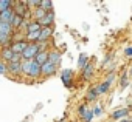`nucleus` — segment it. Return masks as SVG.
<instances>
[{
	"label": "nucleus",
	"instance_id": "obj_1",
	"mask_svg": "<svg viewBox=\"0 0 132 122\" xmlns=\"http://www.w3.org/2000/svg\"><path fill=\"white\" fill-rule=\"evenodd\" d=\"M40 51H42V49H40V45H39V43H30L28 48H27V51L22 54V59H23V60H34L36 56H37Z\"/></svg>",
	"mask_w": 132,
	"mask_h": 122
},
{
	"label": "nucleus",
	"instance_id": "obj_2",
	"mask_svg": "<svg viewBox=\"0 0 132 122\" xmlns=\"http://www.w3.org/2000/svg\"><path fill=\"white\" fill-rule=\"evenodd\" d=\"M27 76L31 77V79L40 77V76H42V65H39L36 60H31V65H30V70H28Z\"/></svg>",
	"mask_w": 132,
	"mask_h": 122
},
{
	"label": "nucleus",
	"instance_id": "obj_3",
	"mask_svg": "<svg viewBox=\"0 0 132 122\" xmlns=\"http://www.w3.org/2000/svg\"><path fill=\"white\" fill-rule=\"evenodd\" d=\"M28 45H30V42L28 40H17V42H14L13 43V51L16 53V54H23L25 51H27V48H28Z\"/></svg>",
	"mask_w": 132,
	"mask_h": 122
},
{
	"label": "nucleus",
	"instance_id": "obj_4",
	"mask_svg": "<svg viewBox=\"0 0 132 122\" xmlns=\"http://www.w3.org/2000/svg\"><path fill=\"white\" fill-rule=\"evenodd\" d=\"M61 80L64 82V85L70 88L72 87V82H73V70L67 68V70H62V74H61Z\"/></svg>",
	"mask_w": 132,
	"mask_h": 122
},
{
	"label": "nucleus",
	"instance_id": "obj_5",
	"mask_svg": "<svg viewBox=\"0 0 132 122\" xmlns=\"http://www.w3.org/2000/svg\"><path fill=\"white\" fill-rule=\"evenodd\" d=\"M13 25L0 22V37H13Z\"/></svg>",
	"mask_w": 132,
	"mask_h": 122
},
{
	"label": "nucleus",
	"instance_id": "obj_6",
	"mask_svg": "<svg viewBox=\"0 0 132 122\" xmlns=\"http://www.w3.org/2000/svg\"><path fill=\"white\" fill-rule=\"evenodd\" d=\"M14 16H16L14 8L13 9H8L5 13H0V22H2V23H11L13 19H14Z\"/></svg>",
	"mask_w": 132,
	"mask_h": 122
},
{
	"label": "nucleus",
	"instance_id": "obj_7",
	"mask_svg": "<svg viewBox=\"0 0 132 122\" xmlns=\"http://www.w3.org/2000/svg\"><path fill=\"white\" fill-rule=\"evenodd\" d=\"M56 65H53L51 62H47L45 65H42V76H45V77H48V76H53L54 73H56Z\"/></svg>",
	"mask_w": 132,
	"mask_h": 122
},
{
	"label": "nucleus",
	"instance_id": "obj_8",
	"mask_svg": "<svg viewBox=\"0 0 132 122\" xmlns=\"http://www.w3.org/2000/svg\"><path fill=\"white\" fill-rule=\"evenodd\" d=\"M27 9H28V3H27V2H19V3H16V5H14V13H16L17 16L25 17Z\"/></svg>",
	"mask_w": 132,
	"mask_h": 122
},
{
	"label": "nucleus",
	"instance_id": "obj_9",
	"mask_svg": "<svg viewBox=\"0 0 132 122\" xmlns=\"http://www.w3.org/2000/svg\"><path fill=\"white\" fill-rule=\"evenodd\" d=\"M48 59H50V51H47V49H44V51H40L37 56H36V62L39 64V65H45L47 62H48Z\"/></svg>",
	"mask_w": 132,
	"mask_h": 122
},
{
	"label": "nucleus",
	"instance_id": "obj_10",
	"mask_svg": "<svg viewBox=\"0 0 132 122\" xmlns=\"http://www.w3.org/2000/svg\"><path fill=\"white\" fill-rule=\"evenodd\" d=\"M8 70H10V73L13 76L23 73L22 71V60H20V62H11V64H8Z\"/></svg>",
	"mask_w": 132,
	"mask_h": 122
},
{
	"label": "nucleus",
	"instance_id": "obj_11",
	"mask_svg": "<svg viewBox=\"0 0 132 122\" xmlns=\"http://www.w3.org/2000/svg\"><path fill=\"white\" fill-rule=\"evenodd\" d=\"M61 59H62V54L57 51V49H51L50 51V59H48V62H51L53 65H59V62H61Z\"/></svg>",
	"mask_w": 132,
	"mask_h": 122
},
{
	"label": "nucleus",
	"instance_id": "obj_12",
	"mask_svg": "<svg viewBox=\"0 0 132 122\" xmlns=\"http://www.w3.org/2000/svg\"><path fill=\"white\" fill-rule=\"evenodd\" d=\"M54 22V13L51 11V13H47V16L42 19V20H39V23H40V26L42 28H47V26H51V23Z\"/></svg>",
	"mask_w": 132,
	"mask_h": 122
},
{
	"label": "nucleus",
	"instance_id": "obj_13",
	"mask_svg": "<svg viewBox=\"0 0 132 122\" xmlns=\"http://www.w3.org/2000/svg\"><path fill=\"white\" fill-rule=\"evenodd\" d=\"M53 34V29H51V26H47V28H42V31H40V37H39V42L37 43H45L48 39H50V36Z\"/></svg>",
	"mask_w": 132,
	"mask_h": 122
},
{
	"label": "nucleus",
	"instance_id": "obj_14",
	"mask_svg": "<svg viewBox=\"0 0 132 122\" xmlns=\"http://www.w3.org/2000/svg\"><path fill=\"white\" fill-rule=\"evenodd\" d=\"M14 2H11V0H0V13H5L8 9H13L14 8Z\"/></svg>",
	"mask_w": 132,
	"mask_h": 122
},
{
	"label": "nucleus",
	"instance_id": "obj_15",
	"mask_svg": "<svg viewBox=\"0 0 132 122\" xmlns=\"http://www.w3.org/2000/svg\"><path fill=\"white\" fill-rule=\"evenodd\" d=\"M127 113H129V108H121V110H117V111H113L112 113V119H115V120H118V119H123V117H126L127 116Z\"/></svg>",
	"mask_w": 132,
	"mask_h": 122
},
{
	"label": "nucleus",
	"instance_id": "obj_16",
	"mask_svg": "<svg viewBox=\"0 0 132 122\" xmlns=\"http://www.w3.org/2000/svg\"><path fill=\"white\" fill-rule=\"evenodd\" d=\"M40 29H42L40 23H39L37 20H33V22H30V26L27 28V34H30V33H36V31H40Z\"/></svg>",
	"mask_w": 132,
	"mask_h": 122
},
{
	"label": "nucleus",
	"instance_id": "obj_17",
	"mask_svg": "<svg viewBox=\"0 0 132 122\" xmlns=\"http://www.w3.org/2000/svg\"><path fill=\"white\" fill-rule=\"evenodd\" d=\"M23 22H25V17L16 14L14 19H13V22H11V25H13V28H19V26H23Z\"/></svg>",
	"mask_w": 132,
	"mask_h": 122
},
{
	"label": "nucleus",
	"instance_id": "obj_18",
	"mask_svg": "<svg viewBox=\"0 0 132 122\" xmlns=\"http://www.w3.org/2000/svg\"><path fill=\"white\" fill-rule=\"evenodd\" d=\"M42 31V29H40ZM40 31H36V33H30L27 34V40L31 42V43H37L39 42V37H40Z\"/></svg>",
	"mask_w": 132,
	"mask_h": 122
},
{
	"label": "nucleus",
	"instance_id": "obj_19",
	"mask_svg": "<svg viewBox=\"0 0 132 122\" xmlns=\"http://www.w3.org/2000/svg\"><path fill=\"white\" fill-rule=\"evenodd\" d=\"M87 65H89V57H87V54H84V53H82V54L79 56V60H78V67L84 70Z\"/></svg>",
	"mask_w": 132,
	"mask_h": 122
},
{
	"label": "nucleus",
	"instance_id": "obj_20",
	"mask_svg": "<svg viewBox=\"0 0 132 122\" xmlns=\"http://www.w3.org/2000/svg\"><path fill=\"white\" fill-rule=\"evenodd\" d=\"M92 74H93V65L89 62V65L82 70V77H84V79H90Z\"/></svg>",
	"mask_w": 132,
	"mask_h": 122
},
{
	"label": "nucleus",
	"instance_id": "obj_21",
	"mask_svg": "<svg viewBox=\"0 0 132 122\" xmlns=\"http://www.w3.org/2000/svg\"><path fill=\"white\" fill-rule=\"evenodd\" d=\"M109 87H110V82H107V80H104L103 84H100V85L96 87V91H98V94H104V93L109 90Z\"/></svg>",
	"mask_w": 132,
	"mask_h": 122
},
{
	"label": "nucleus",
	"instance_id": "obj_22",
	"mask_svg": "<svg viewBox=\"0 0 132 122\" xmlns=\"http://www.w3.org/2000/svg\"><path fill=\"white\" fill-rule=\"evenodd\" d=\"M45 16H47V13H45L42 8H36V9H34V20L39 22V20H42Z\"/></svg>",
	"mask_w": 132,
	"mask_h": 122
},
{
	"label": "nucleus",
	"instance_id": "obj_23",
	"mask_svg": "<svg viewBox=\"0 0 132 122\" xmlns=\"http://www.w3.org/2000/svg\"><path fill=\"white\" fill-rule=\"evenodd\" d=\"M40 8H42L45 13H51V11H53V9H51V8H53V2H50V0H44V2L40 3Z\"/></svg>",
	"mask_w": 132,
	"mask_h": 122
},
{
	"label": "nucleus",
	"instance_id": "obj_24",
	"mask_svg": "<svg viewBox=\"0 0 132 122\" xmlns=\"http://www.w3.org/2000/svg\"><path fill=\"white\" fill-rule=\"evenodd\" d=\"M93 116H95V113H93V110H87L81 117H82V120L84 122H90L92 119H93Z\"/></svg>",
	"mask_w": 132,
	"mask_h": 122
},
{
	"label": "nucleus",
	"instance_id": "obj_25",
	"mask_svg": "<svg viewBox=\"0 0 132 122\" xmlns=\"http://www.w3.org/2000/svg\"><path fill=\"white\" fill-rule=\"evenodd\" d=\"M98 96H100V94H98V91H96V87H95V88H92V90L87 93V100H95Z\"/></svg>",
	"mask_w": 132,
	"mask_h": 122
},
{
	"label": "nucleus",
	"instance_id": "obj_26",
	"mask_svg": "<svg viewBox=\"0 0 132 122\" xmlns=\"http://www.w3.org/2000/svg\"><path fill=\"white\" fill-rule=\"evenodd\" d=\"M6 71H8V64L6 62H2V64H0V73L6 74Z\"/></svg>",
	"mask_w": 132,
	"mask_h": 122
},
{
	"label": "nucleus",
	"instance_id": "obj_27",
	"mask_svg": "<svg viewBox=\"0 0 132 122\" xmlns=\"http://www.w3.org/2000/svg\"><path fill=\"white\" fill-rule=\"evenodd\" d=\"M127 77H126V74H123L121 76V82H120V85H121V88H124V87H127Z\"/></svg>",
	"mask_w": 132,
	"mask_h": 122
},
{
	"label": "nucleus",
	"instance_id": "obj_28",
	"mask_svg": "<svg viewBox=\"0 0 132 122\" xmlns=\"http://www.w3.org/2000/svg\"><path fill=\"white\" fill-rule=\"evenodd\" d=\"M93 113H95V116H100V114H103V108L98 105V107H95V108H93Z\"/></svg>",
	"mask_w": 132,
	"mask_h": 122
},
{
	"label": "nucleus",
	"instance_id": "obj_29",
	"mask_svg": "<svg viewBox=\"0 0 132 122\" xmlns=\"http://www.w3.org/2000/svg\"><path fill=\"white\" fill-rule=\"evenodd\" d=\"M87 110H89V108H87V107H86V105H81V107H79V108H78V111H79V114H81V116H82V114H84V113H86V111H87Z\"/></svg>",
	"mask_w": 132,
	"mask_h": 122
},
{
	"label": "nucleus",
	"instance_id": "obj_30",
	"mask_svg": "<svg viewBox=\"0 0 132 122\" xmlns=\"http://www.w3.org/2000/svg\"><path fill=\"white\" fill-rule=\"evenodd\" d=\"M124 54H126L127 57H132V46H127V48L124 49Z\"/></svg>",
	"mask_w": 132,
	"mask_h": 122
},
{
	"label": "nucleus",
	"instance_id": "obj_31",
	"mask_svg": "<svg viewBox=\"0 0 132 122\" xmlns=\"http://www.w3.org/2000/svg\"><path fill=\"white\" fill-rule=\"evenodd\" d=\"M130 74H132V67H130Z\"/></svg>",
	"mask_w": 132,
	"mask_h": 122
}]
</instances>
